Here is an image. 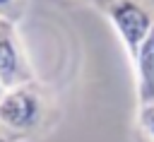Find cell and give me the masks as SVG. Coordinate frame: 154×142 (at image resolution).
I'll return each mask as SVG.
<instances>
[{"label":"cell","mask_w":154,"mask_h":142,"mask_svg":"<svg viewBox=\"0 0 154 142\" xmlns=\"http://www.w3.org/2000/svg\"><path fill=\"white\" fill-rule=\"evenodd\" d=\"M2 94H5V84L0 82V99H2Z\"/></svg>","instance_id":"obj_8"},{"label":"cell","mask_w":154,"mask_h":142,"mask_svg":"<svg viewBox=\"0 0 154 142\" xmlns=\"http://www.w3.org/2000/svg\"><path fill=\"white\" fill-rule=\"evenodd\" d=\"M48 101L36 82L5 89L0 99V125L10 135H31L46 120Z\"/></svg>","instance_id":"obj_1"},{"label":"cell","mask_w":154,"mask_h":142,"mask_svg":"<svg viewBox=\"0 0 154 142\" xmlns=\"http://www.w3.org/2000/svg\"><path fill=\"white\" fill-rule=\"evenodd\" d=\"M135 67V94L137 103H154V29L130 55Z\"/></svg>","instance_id":"obj_4"},{"label":"cell","mask_w":154,"mask_h":142,"mask_svg":"<svg viewBox=\"0 0 154 142\" xmlns=\"http://www.w3.org/2000/svg\"><path fill=\"white\" fill-rule=\"evenodd\" d=\"M0 142H12V135H10L2 125H0Z\"/></svg>","instance_id":"obj_6"},{"label":"cell","mask_w":154,"mask_h":142,"mask_svg":"<svg viewBox=\"0 0 154 142\" xmlns=\"http://www.w3.org/2000/svg\"><path fill=\"white\" fill-rule=\"evenodd\" d=\"M106 17L128 55H132L154 29V14L142 0H108Z\"/></svg>","instance_id":"obj_2"},{"label":"cell","mask_w":154,"mask_h":142,"mask_svg":"<svg viewBox=\"0 0 154 142\" xmlns=\"http://www.w3.org/2000/svg\"><path fill=\"white\" fill-rule=\"evenodd\" d=\"M14 5V0H0V12H5V10H10Z\"/></svg>","instance_id":"obj_7"},{"label":"cell","mask_w":154,"mask_h":142,"mask_svg":"<svg viewBox=\"0 0 154 142\" xmlns=\"http://www.w3.org/2000/svg\"><path fill=\"white\" fill-rule=\"evenodd\" d=\"M0 82L5 89L31 82V65L12 22L0 19Z\"/></svg>","instance_id":"obj_3"},{"label":"cell","mask_w":154,"mask_h":142,"mask_svg":"<svg viewBox=\"0 0 154 142\" xmlns=\"http://www.w3.org/2000/svg\"><path fill=\"white\" fill-rule=\"evenodd\" d=\"M137 128L149 142H154V103H144L137 108Z\"/></svg>","instance_id":"obj_5"}]
</instances>
